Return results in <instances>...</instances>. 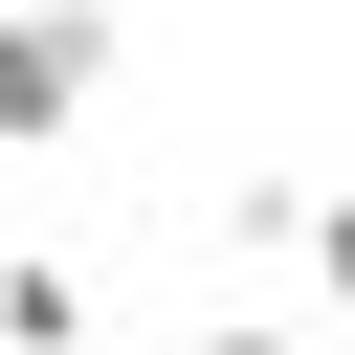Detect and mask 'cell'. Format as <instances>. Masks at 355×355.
<instances>
[{"label": "cell", "mask_w": 355, "mask_h": 355, "mask_svg": "<svg viewBox=\"0 0 355 355\" xmlns=\"http://www.w3.org/2000/svg\"><path fill=\"white\" fill-rule=\"evenodd\" d=\"M288 266H311V311L355 333V200H288Z\"/></svg>", "instance_id": "2"}, {"label": "cell", "mask_w": 355, "mask_h": 355, "mask_svg": "<svg viewBox=\"0 0 355 355\" xmlns=\"http://www.w3.org/2000/svg\"><path fill=\"white\" fill-rule=\"evenodd\" d=\"M200 355H333V333H288V311H200Z\"/></svg>", "instance_id": "3"}, {"label": "cell", "mask_w": 355, "mask_h": 355, "mask_svg": "<svg viewBox=\"0 0 355 355\" xmlns=\"http://www.w3.org/2000/svg\"><path fill=\"white\" fill-rule=\"evenodd\" d=\"M111 67H133L111 0H0V155H67V133L111 111Z\"/></svg>", "instance_id": "1"}]
</instances>
